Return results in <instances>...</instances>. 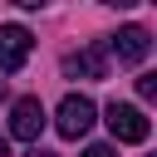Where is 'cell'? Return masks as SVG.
I'll return each mask as SVG.
<instances>
[{"instance_id": "cell-1", "label": "cell", "mask_w": 157, "mask_h": 157, "mask_svg": "<svg viewBox=\"0 0 157 157\" xmlns=\"http://www.w3.org/2000/svg\"><path fill=\"white\" fill-rule=\"evenodd\" d=\"M108 132L118 137V142H147V132H152V123H147V113L142 108H132V103H108Z\"/></svg>"}, {"instance_id": "cell-2", "label": "cell", "mask_w": 157, "mask_h": 157, "mask_svg": "<svg viewBox=\"0 0 157 157\" xmlns=\"http://www.w3.org/2000/svg\"><path fill=\"white\" fill-rule=\"evenodd\" d=\"M93 98H83V93H69L64 103H59V118H54V128H59V137H83L88 128H93Z\"/></svg>"}, {"instance_id": "cell-3", "label": "cell", "mask_w": 157, "mask_h": 157, "mask_svg": "<svg viewBox=\"0 0 157 157\" xmlns=\"http://www.w3.org/2000/svg\"><path fill=\"white\" fill-rule=\"evenodd\" d=\"M39 132H44V103L39 98H15L10 103V137L34 142Z\"/></svg>"}, {"instance_id": "cell-4", "label": "cell", "mask_w": 157, "mask_h": 157, "mask_svg": "<svg viewBox=\"0 0 157 157\" xmlns=\"http://www.w3.org/2000/svg\"><path fill=\"white\" fill-rule=\"evenodd\" d=\"M29 49H34V34H29L25 25H0V69H5V74L25 69Z\"/></svg>"}, {"instance_id": "cell-5", "label": "cell", "mask_w": 157, "mask_h": 157, "mask_svg": "<svg viewBox=\"0 0 157 157\" xmlns=\"http://www.w3.org/2000/svg\"><path fill=\"white\" fill-rule=\"evenodd\" d=\"M108 49L118 54V64H142V59L152 54V34H147L142 25H123V29L108 39Z\"/></svg>"}, {"instance_id": "cell-6", "label": "cell", "mask_w": 157, "mask_h": 157, "mask_svg": "<svg viewBox=\"0 0 157 157\" xmlns=\"http://www.w3.org/2000/svg\"><path fill=\"white\" fill-rule=\"evenodd\" d=\"M64 74L69 78H108V49L103 44H88L78 54H69L64 59Z\"/></svg>"}, {"instance_id": "cell-7", "label": "cell", "mask_w": 157, "mask_h": 157, "mask_svg": "<svg viewBox=\"0 0 157 157\" xmlns=\"http://www.w3.org/2000/svg\"><path fill=\"white\" fill-rule=\"evenodd\" d=\"M137 93H142V98H157V74H142V78H137Z\"/></svg>"}, {"instance_id": "cell-8", "label": "cell", "mask_w": 157, "mask_h": 157, "mask_svg": "<svg viewBox=\"0 0 157 157\" xmlns=\"http://www.w3.org/2000/svg\"><path fill=\"white\" fill-rule=\"evenodd\" d=\"M83 157H118V152H113L108 142H93V147H83Z\"/></svg>"}, {"instance_id": "cell-9", "label": "cell", "mask_w": 157, "mask_h": 157, "mask_svg": "<svg viewBox=\"0 0 157 157\" xmlns=\"http://www.w3.org/2000/svg\"><path fill=\"white\" fill-rule=\"evenodd\" d=\"M29 157H59V152H44V147H34V152H29Z\"/></svg>"}, {"instance_id": "cell-10", "label": "cell", "mask_w": 157, "mask_h": 157, "mask_svg": "<svg viewBox=\"0 0 157 157\" xmlns=\"http://www.w3.org/2000/svg\"><path fill=\"white\" fill-rule=\"evenodd\" d=\"M0 157H10V142H5V132H0Z\"/></svg>"}]
</instances>
